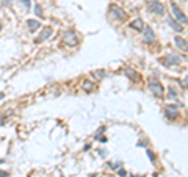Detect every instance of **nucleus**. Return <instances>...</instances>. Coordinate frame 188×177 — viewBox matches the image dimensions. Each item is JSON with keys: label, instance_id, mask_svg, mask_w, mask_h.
I'll return each mask as SVG.
<instances>
[{"label": "nucleus", "instance_id": "obj_2", "mask_svg": "<svg viewBox=\"0 0 188 177\" xmlns=\"http://www.w3.org/2000/svg\"><path fill=\"white\" fill-rule=\"evenodd\" d=\"M171 11H172V17L176 19V21H179L180 24H188V17L185 16V13L179 8L177 3L171 2Z\"/></svg>", "mask_w": 188, "mask_h": 177}, {"label": "nucleus", "instance_id": "obj_3", "mask_svg": "<svg viewBox=\"0 0 188 177\" xmlns=\"http://www.w3.org/2000/svg\"><path fill=\"white\" fill-rule=\"evenodd\" d=\"M147 8L152 14H157V16H163L165 14V5L160 2V0H151L147 3Z\"/></svg>", "mask_w": 188, "mask_h": 177}, {"label": "nucleus", "instance_id": "obj_13", "mask_svg": "<svg viewBox=\"0 0 188 177\" xmlns=\"http://www.w3.org/2000/svg\"><path fill=\"white\" fill-rule=\"evenodd\" d=\"M27 25H28V30L32 33H35L36 30L41 28V24H39V21H35V19H28V21H27Z\"/></svg>", "mask_w": 188, "mask_h": 177}, {"label": "nucleus", "instance_id": "obj_12", "mask_svg": "<svg viewBox=\"0 0 188 177\" xmlns=\"http://www.w3.org/2000/svg\"><path fill=\"white\" fill-rule=\"evenodd\" d=\"M144 25H146V24H144L141 19H135V21L130 22V28L137 30V32H143V30H144Z\"/></svg>", "mask_w": 188, "mask_h": 177}, {"label": "nucleus", "instance_id": "obj_26", "mask_svg": "<svg viewBox=\"0 0 188 177\" xmlns=\"http://www.w3.org/2000/svg\"><path fill=\"white\" fill-rule=\"evenodd\" d=\"M5 124V118H0V127H2Z\"/></svg>", "mask_w": 188, "mask_h": 177}, {"label": "nucleus", "instance_id": "obj_28", "mask_svg": "<svg viewBox=\"0 0 188 177\" xmlns=\"http://www.w3.org/2000/svg\"><path fill=\"white\" fill-rule=\"evenodd\" d=\"M2 27H3V25H2V22H0V32H2Z\"/></svg>", "mask_w": 188, "mask_h": 177}, {"label": "nucleus", "instance_id": "obj_10", "mask_svg": "<svg viewBox=\"0 0 188 177\" xmlns=\"http://www.w3.org/2000/svg\"><path fill=\"white\" fill-rule=\"evenodd\" d=\"M52 33H53V30H52V27H44V30L41 32V35L38 36V39H36V43L39 44V43H43V41H46V39H49L50 36H52Z\"/></svg>", "mask_w": 188, "mask_h": 177}, {"label": "nucleus", "instance_id": "obj_21", "mask_svg": "<svg viewBox=\"0 0 188 177\" xmlns=\"http://www.w3.org/2000/svg\"><path fill=\"white\" fill-rule=\"evenodd\" d=\"M96 75H97V78L100 80V78H103V75H105V71H97V72H96Z\"/></svg>", "mask_w": 188, "mask_h": 177}, {"label": "nucleus", "instance_id": "obj_7", "mask_svg": "<svg viewBox=\"0 0 188 177\" xmlns=\"http://www.w3.org/2000/svg\"><path fill=\"white\" fill-rule=\"evenodd\" d=\"M163 113H165V116H166L169 121H172V119H176V118L179 116V107H177V105H166L165 110H163Z\"/></svg>", "mask_w": 188, "mask_h": 177}, {"label": "nucleus", "instance_id": "obj_22", "mask_svg": "<svg viewBox=\"0 0 188 177\" xmlns=\"http://www.w3.org/2000/svg\"><path fill=\"white\" fill-rule=\"evenodd\" d=\"M9 174L6 172V171H2V169H0V177H8Z\"/></svg>", "mask_w": 188, "mask_h": 177}, {"label": "nucleus", "instance_id": "obj_15", "mask_svg": "<svg viewBox=\"0 0 188 177\" xmlns=\"http://www.w3.org/2000/svg\"><path fill=\"white\" fill-rule=\"evenodd\" d=\"M82 88H83L86 92H89V91H92L94 88H96V85H94V81H91V80H85L83 83H82Z\"/></svg>", "mask_w": 188, "mask_h": 177}, {"label": "nucleus", "instance_id": "obj_24", "mask_svg": "<svg viewBox=\"0 0 188 177\" xmlns=\"http://www.w3.org/2000/svg\"><path fill=\"white\" fill-rule=\"evenodd\" d=\"M2 3H3V5H6V6H8V5H9V3H11V0H2Z\"/></svg>", "mask_w": 188, "mask_h": 177}, {"label": "nucleus", "instance_id": "obj_27", "mask_svg": "<svg viewBox=\"0 0 188 177\" xmlns=\"http://www.w3.org/2000/svg\"><path fill=\"white\" fill-rule=\"evenodd\" d=\"M3 97H5V94H3V92H0V100H2Z\"/></svg>", "mask_w": 188, "mask_h": 177}, {"label": "nucleus", "instance_id": "obj_14", "mask_svg": "<svg viewBox=\"0 0 188 177\" xmlns=\"http://www.w3.org/2000/svg\"><path fill=\"white\" fill-rule=\"evenodd\" d=\"M126 75H127L129 78H132L133 81H138V80H140V75H138V72H135L133 69H130V67H126Z\"/></svg>", "mask_w": 188, "mask_h": 177}, {"label": "nucleus", "instance_id": "obj_6", "mask_svg": "<svg viewBox=\"0 0 188 177\" xmlns=\"http://www.w3.org/2000/svg\"><path fill=\"white\" fill-rule=\"evenodd\" d=\"M63 41H64V44L69 46V47H74V46L78 44V38H77V35L72 30H68L63 35Z\"/></svg>", "mask_w": 188, "mask_h": 177}, {"label": "nucleus", "instance_id": "obj_11", "mask_svg": "<svg viewBox=\"0 0 188 177\" xmlns=\"http://www.w3.org/2000/svg\"><path fill=\"white\" fill-rule=\"evenodd\" d=\"M174 43H176V46H177L179 50L188 52V43H186V41H185L182 36H176V38H174Z\"/></svg>", "mask_w": 188, "mask_h": 177}, {"label": "nucleus", "instance_id": "obj_19", "mask_svg": "<svg viewBox=\"0 0 188 177\" xmlns=\"http://www.w3.org/2000/svg\"><path fill=\"white\" fill-rule=\"evenodd\" d=\"M146 154H147V157H149V160H151L152 163L155 161V154L151 151V149H147V151H146Z\"/></svg>", "mask_w": 188, "mask_h": 177}, {"label": "nucleus", "instance_id": "obj_17", "mask_svg": "<svg viewBox=\"0 0 188 177\" xmlns=\"http://www.w3.org/2000/svg\"><path fill=\"white\" fill-rule=\"evenodd\" d=\"M177 97V91L174 89V88H169L168 89V100H172V99H176Z\"/></svg>", "mask_w": 188, "mask_h": 177}, {"label": "nucleus", "instance_id": "obj_20", "mask_svg": "<svg viewBox=\"0 0 188 177\" xmlns=\"http://www.w3.org/2000/svg\"><path fill=\"white\" fill-rule=\"evenodd\" d=\"M110 168H111V169H119V168H121V163L111 161V163H110Z\"/></svg>", "mask_w": 188, "mask_h": 177}, {"label": "nucleus", "instance_id": "obj_18", "mask_svg": "<svg viewBox=\"0 0 188 177\" xmlns=\"http://www.w3.org/2000/svg\"><path fill=\"white\" fill-rule=\"evenodd\" d=\"M19 2L25 6V9H30L32 8V2H30V0H19Z\"/></svg>", "mask_w": 188, "mask_h": 177}, {"label": "nucleus", "instance_id": "obj_4", "mask_svg": "<svg viewBox=\"0 0 188 177\" xmlns=\"http://www.w3.org/2000/svg\"><path fill=\"white\" fill-rule=\"evenodd\" d=\"M155 32L152 30L151 25H144V30H143V41L146 44H152L155 43Z\"/></svg>", "mask_w": 188, "mask_h": 177}, {"label": "nucleus", "instance_id": "obj_9", "mask_svg": "<svg viewBox=\"0 0 188 177\" xmlns=\"http://www.w3.org/2000/svg\"><path fill=\"white\" fill-rule=\"evenodd\" d=\"M168 25H169L176 33H182V30H183V28H182V24H180L179 21H176L172 16H169V17H168Z\"/></svg>", "mask_w": 188, "mask_h": 177}, {"label": "nucleus", "instance_id": "obj_8", "mask_svg": "<svg viewBox=\"0 0 188 177\" xmlns=\"http://www.w3.org/2000/svg\"><path fill=\"white\" fill-rule=\"evenodd\" d=\"M110 13H111V16H113L115 19H118V21H124V19L127 17V14L124 13V9L119 8V6H116V5H110Z\"/></svg>", "mask_w": 188, "mask_h": 177}, {"label": "nucleus", "instance_id": "obj_5", "mask_svg": "<svg viewBox=\"0 0 188 177\" xmlns=\"http://www.w3.org/2000/svg\"><path fill=\"white\" fill-rule=\"evenodd\" d=\"M162 63L166 66H179V64H182V58L179 53H169V55H166L162 60Z\"/></svg>", "mask_w": 188, "mask_h": 177}, {"label": "nucleus", "instance_id": "obj_16", "mask_svg": "<svg viewBox=\"0 0 188 177\" xmlns=\"http://www.w3.org/2000/svg\"><path fill=\"white\" fill-rule=\"evenodd\" d=\"M35 14H36L38 17H44V13H43V6L39 5V3H36V5H35Z\"/></svg>", "mask_w": 188, "mask_h": 177}, {"label": "nucleus", "instance_id": "obj_23", "mask_svg": "<svg viewBox=\"0 0 188 177\" xmlns=\"http://www.w3.org/2000/svg\"><path fill=\"white\" fill-rule=\"evenodd\" d=\"M182 85H183V86H185V88L188 89V77H186V78H185V80L182 81Z\"/></svg>", "mask_w": 188, "mask_h": 177}, {"label": "nucleus", "instance_id": "obj_25", "mask_svg": "<svg viewBox=\"0 0 188 177\" xmlns=\"http://www.w3.org/2000/svg\"><path fill=\"white\" fill-rule=\"evenodd\" d=\"M118 171H119V175H122V177L126 175V171L124 169H118Z\"/></svg>", "mask_w": 188, "mask_h": 177}, {"label": "nucleus", "instance_id": "obj_1", "mask_svg": "<svg viewBox=\"0 0 188 177\" xmlns=\"http://www.w3.org/2000/svg\"><path fill=\"white\" fill-rule=\"evenodd\" d=\"M149 89H151V92L154 94V96H157V97H162L163 92H165L162 83H160V81H158L155 77H151V78H149Z\"/></svg>", "mask_w": 188, "mask_h": 177}]
</instances>
